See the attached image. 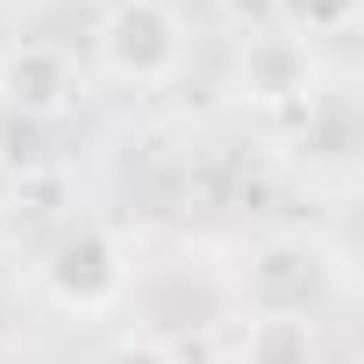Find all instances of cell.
Wrapping results in <instances>:
<instances>
[{"label":"cell","instance_id":"cell-2","mask_svg":"<svg viewBox=\"0 0 364 364\" xmlns=\"http://www.w3.org/2000/svg\"><path fill=\"white\" fill-rule=\"evenodd\" d=\"M50 293L65 307H107L122 293V250L100 229H79L50 250Z\"/></svg>","mask_w":364,"mask_h":364},{"label":"cell","instance_id":"cell-4","mask_svg":"<svg viewBox=\"0 0 364 364\" xmlns=\"http://www.w3.org/2000/svg\"><path fill=\"white\" fill-rule=\"evenodd\" d=\"M0 93H8L15 107H58L65 100V58L43 50V43L15 50L8 65H0Z\"/></svg>","mask_w":364,"mask_h":364},{"label":"cell","instance_id":"cell-1","mask_svg":"<svg viewBox=\"0 0 364 364\" xmlns=\"http://www.w3.org/2000/svg\"><path fill=\"white\" fill-rule=\"evenodd\" d=\"M178 50H186V36H178V15L164 8V0H122V8L100 22V58L114 79H164L178 65Z\"/></svg>","mask_w":364,"mask_h":364},{"label":"cell","instance_id":"cell-5","mask_svg":"<svg viewBox=\"0 0 364 364\" xmlns=\"http://www.w3.org/2000/svg\"><path fill=\"white\" fill-rule=\"evenodd\" d=\"M243 364H314V328L300 314H257L243 336Z\"/></svg>","mask_w":364,"mask_h":364},{"label":"cell","instance_id":"cell-3","mask_svg":"<svg viewBox=\"0 0 364 364\" xmlns=\"http://www.w3.org/2000/svg\"><path fill=\"white\" fill-rule=\"evenodd\" d=\"M250 293L264 314H307V300L321 293V257L307 243H272L250 264Z\"/></svg>","mask_w":364,"mask_h":364},{"label":"cell","instance_id":"cell-7","mask_svg":"<svg viewBox=\"0 0 364 364\" xmlns=\"http://www.w3.org/2000/svg\"><path fill=\"white\" fill-rule=\"evenodd\" d=\"M107 364H171V357H164L157 343H122V350H114Z\"/></svg>","mask_w":364,"mask_h":364},{"label":"cell","instance_id":"cell-8","mask_svg":"<svg viewBox=\"0 0 364 364\" xmlns=\"http://www.w3.org/2000/svg\"><path fill=\"white\" fill-rule=\"evenodd\" d=\"M8 186H15V178H8V164H0V208H8Z\"/></svg>","mask_w":364,"mask_h":364},{"label":"cell","instance_id":"cell-6","mask_svg":"<svg viewBox=\"0 0 364 364\" xmlns=\"http://www.w3.org/2000/svg\"><path fill=\"white\" fill-rule=\"evenodd\" d=\"M350 15H357V0H279V22L286 29H307V36L314 29H343Z\"/></svg>","mask_w":364,"mask_h":364}]
</instances>
